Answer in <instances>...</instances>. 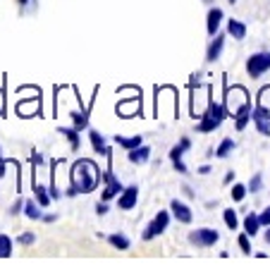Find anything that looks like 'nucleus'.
Instances as JSON below:
<instances>
[{"instance_id": "obj_41", "label": "nucleus", "mask_w": 270, "mask_h": 270, "mask_svg": "<svg viewBox=\"0 0 270 270\" xmlns=\"http://www.w3.org/2000/svg\"><path fill=\"white\" fill-rule=\"evenodd\" d=\"M232 180H234V172H227L225 174V184H232Z\"/></svg>"}, {"instance_id": "obj_23", "label": "nucleus", "mask_w": 270, "mask_h": 270, "mask_svg": "<svg viewBox=\"0 0 270 270\" xmlns=\"http://www.w3.org/2000/svg\"><path fill=\"white\" fill-rule=\"evenodd\" d=\"M222 220H225V225H227V230H239V218H237V210L234 208H225L222 210Z\"/></svg>"}, {"instance_id": "obj_12", "label": "nucleus", "mask_w": 270, "mask_h": 270, "mask_svg": "<svg viewBox=\"0 0 270 270\" xmlns=\"http://www.w3.org/2000/svg\"><path fill=\"white\" fill-rule=\"evenodd\" d=\"M88 139H91V146H94V151H96V153L106 156L108 160L112 158V156H110V148L106 146V136H103L98 130H88Z\"/></svg>"}, {"instance_id": "obj_10", "label": "nucleus", "mask_w": 270, "mask_h": 270, "mask_svg": "<svg viewBox=\"0 0 270 270\" xmlns=\"http://www.w3.org/2000/svg\"><path fill=\"white\" fill-rule=\"evenodd\" d=\"M234 130L237 132H244L248 124V120H251V100H246L244 106H239L237 110H234Z\"/></svg>"}, {"instance_id": "obj_13", "label": "nucleus", "mask_w": 270, "mask_h": 270, "mask_svg": "<svg viewBox=\"0 0 270 270\" xmlns=\"http://www.w3.org/2000/svg\"><path fill=\"white\" fill-rule=\"evenodd\" d=\"M127 158H130V162H134V165H146V162L151 160V146H144V144H141L139 148L127 151Z\"/></svg>"}, {"instance_id": "obj_36", "label": "nucleus", "mask_w": 270, "mask_h": 270, "mask_svg": "<svg viewBox=\"0 0 270 270\" xmlns=\"http://www.w3.org/2000/svg\"><path fill=\"white\" fill-rule=\"evenodd\" d=\"M180 144H182V146L186 148V151L192 148V139H189V136H182V139H180Z\"/></svg>"}, {"instance_id": "obj_15", "label": "nucleus", "mask_w": 270, "mask_h": 270, "mask_svg": "<svg viewBox=\"0 0 270 270\" xmlns=\"http://www.w3.org/2000/svg\"><path fill=\"white\" fill-rule=\"evenodd\" d=\"M220 124H222V120H218V118H213V115L204 112V115H201V122L196 124V132H201V134H208V132H216Z\"/></svg>"}, {"instance_id": "obj_25", "label": "nucleus", "mask_w": 270, "mask_h": 270, "mask_svg": "<svg viewBox=\"0 0 270 270\" xmlns=\"http://www.w3.org/2000/svg\"><path fill=\"white\" fill-rule=\"evenodd\" d=\"M70 115H72V120H74V127L79 132L88 130V110H86V112H76V110H72Z\"/></svg>"}, {"instance_id": "obj_28", "label": "nucleus", "mask_w": 270, "mask_h": 270, "mask_svg": "<svg viewBox=\"0 0 270 270\" xmlns=\"http://www.w3.org/2000/svg\"><path fill=\"white\" fill-rule=\"evenodd\" d=\"M248 194V186H244V184H234L232 189H230V196H232V201L234 204H239V201H244V196Z\"/></svg>"}, {"instance_id": "obj_45", "label": "nucleus", "mask_w": 270, "mask_h": 270, "mask_svg": "<svg viewBox=\"0 0 270 270\" xmlns=\"http://www.w3.org/2000/svg\"><path fill=\"white\" fill-rule=\"evenodd\" d=\"M204 2H208V5H210V2H213V0H204Z\"/></svg>"}, {"instance_id": "obj_8", "label": "nucleus", "mask_w": 270, "mask_h": 270, "mask_svg": "<svg viewBox=\"0 0 270 270\" xmlns=\"http://www.w3.org/2000/svg\"><path fill=\"white\" fill-rule=\"evenodd\" d=\"M251 112H256L260 118L270 120V86H263L258 91V98H256V108L251 110Z\"/></svg>"}, {"instance_id": "obj_35", "label": "nucleus", "mask_w": 270, "mask_h": 270, "mask_svg": "<svg viewBox=\"0 0 270 270\" xmlns=\"http://www.w3.org/2000/svg\"><path fill=\"white\" fill-rule=\"evenodd\" d=\"M96 213H98V216H106V213H108V201H98V204H96Z\"/></svg>"}, {"instance_id": "obj_1", "label": "nucleus", "mask_w": 270, "mask_h": 270, "mask_svg": "<svg viewBox=\"0 0 270 270\" xmlns=\"http://www.w3.org/2000/svg\"><path fill=\"white\" fill-rule=\"evenodd\" d=\"M100 182V170L94 160H76L72 165V186L76 194H91Z\"/></svg>"}, {"instance_id": "obj_5", "label": "nucleus", "mask_w": 270, "mask_h": 270, "mask_svg": "<svg viewBox=\"0 0 270 270\" xmlns=\"http://www.w3.org/2000/svg\"><path fill=\"white\" fill-rule=\"evenodd\" d=\"M103 182H106V189H103V194H100V201H110V198H115V196H120L124 192V186L120 184V180L112 174L110 168L103 172Z\"/></svg>"}, {"instance_id": "obj_33", "label": "nucleus", "mask_w": 270, "mask_h": 270, "mask_svg": "<svg viewBox=\"0 0 270 270\" xmlns=\"http://www.w3.org/2000/svg\"><path fill=\"white\" fill-rule=\"evenodd\" d=\"M32 162H34V168H41V165H46V158L38 151H32Z\"/></svg>"}, {"instance_id": "obj_21", "label": "nucleus", "mask_w": 270, "mask_h": 270, "mask_svg": "<svg viewBox=\"0 0 270 270\" xmlns=\"http://www.w3.org/2000/svg\"><path fill=\"white\" fill-rule=\"evenodd\" d=\"M34 196H36V201L44 206V208L53 201V196H50V192H48V186H44V184H38V182H34Z\"/></svg>"}, {"instance_id": "obj_6", "label": "nucleus", "mask_w": 270, "mask_h": 270, "mask_svg": "<svg viewBox=\"0 0 270 270\" xmlns=\"http://www.w3.org/2000/svg\"><path fill=\"white\" fill-rule=\"evenodd\" d=\"M139 201V186L132 184V186H124V192L118 196V208L120 210H132Z\"/></svg>"}, {"instance_id": "obj_42", "label": "nucleus", "mask_w": 270, "mask_h": 270, "mask_svg": "<svg viewBox=\"0 0 270 270\" xmlns=\"http://www.w3.org/2000/svg\"><path fill=\"white\" fill-rule=\"evenodd\" d=\"M266 242H268V244H270V227H268V230H266Z\"/></svg>"}, {"instance_id": "obj_7", "label": "nucleus", "mask_w": 270, "mask_h": 270, "mask_svg": "<svg viewBox=\"0 0 270 270\" xmlns=\"http://www.w3.org/2000/svg\"><path fill=\"white\" fill-rule=\"evenodd\" d=\"M170 210H172V216L177 218V222H182V225H189V222L194 220L192 208L186 204H182L180 198H172V201H170Z\"/></svg>"}, {"instance_id": "obj_38", "label": "nucleus", "mask_w": 270, "mask_h": 270, "mask_svg": "<svg viewBox=\"0 0 270 270\" xmlns=\"http://www.w3.org/2000/svg\"><path fill=\"white\" fill-rule=\"evenodd\" d=\"M2 110H5V96H2V88H0V115H2Z\"/></svg>"}, {"instance_id": "obj_44", "label": "nucleus", "mask_w": 270, "mask_h": 270, "mask_svg": "<svg viewBox=\"0 0 270 270\" xmlns=\"http://www.w3.org/2000/svg\"><path fill=\"white\" fill-rule=\"evenodd\" d=\"M227 2H230V5H234V2H237V0H227Z\"/></svg>"}, {"instance_id": "obj_43", "label": "nucleus", "mask_w": 270, "mask_h": 270, "mask_svg": "<svg viewBox=\"0 0 270 270\" xmlns=\"http://www.w3.org/2000/svg\"><path fill=\"white\" fill-rule=\"evenodd\" d=\"M17 2H20V5H26V2H29V0H17Z\"/></svg>"}, {"instance_id": "obj_9", "label": "nucleus", "mask_w": 270, "mask_h": 270, "mask_svg": "<svg viewBox=\"0 0 270 270\" xmlns=\"http://www.w3.org/2000/svg\"><path fill=\"white\" fill-rule=\"evenodd\" d=\"M222 17H225V12L220 10V8H210V10H208V17H206V32H208V36H210V38H213V36L218 34Z\"/></svg>"}, {"instance_id": "obj_34", "label": "nucleus", "mask_w": 270, "mask_h": 270, "mask_svg": "<svg viewBox=\"0 0 270 270\" xmlns=\"http://www.w3.org/2000/svg\"><path fill=\"white\" fill-rule=\"evenodd\" d=\"M260 225H263V227H270V206H268V208H266V210H263V213H260Z\"/></svg>"}, {"instance_id": "obj_40", "label": "nucleus", "mask_w": 270, "mask_h": 270, "mask_svg": "<svg viewBox=\"0 0 270 270\" xmlns=\"http://www.w3.org/2000/svg\"><path fill=\"white\" fill-rule=\"evenodd\" d=\"M55 220H58V216H53V213L50 216H44V222H55Z\"/></svg>"}, {"instance_id": "obj_11", "label": "nucleus", "mask_w": 270, "mask_h": 270, "mask_svg": "<svg viewBox=\"0 0 270 270\" xmlns=\"http://www.w3.org/2000/svg\"><path fill=\"white\" fill-rule=\"evenodd\" d=\"M222 48H225V36L216 34L210 46H208V50H206V62H216L218 58H220V53H222Z\"/></svg>"}, {"instance_id": "obj_20", "label": "nucleus", "mask_w": 270, "mask_h": 270, "mask_svg": "<svg viewBox=\"0 0 270 270\" xmlns=\"http://www.w3.org/2000/svg\"><path fill=\"white\" fill-rule=\"evenodd\" d=\"M41 208H44V206L38 204V201H32V198H29V201L24 204V216L29 218V220H44V210H41Z\"/></svg>"}, {"instance_id": "obj_32", "label": "nucleus", "mask_w": 270, "mask_h": 270, "mask_svg": "<svg viewBox=\"0 0 270 270\" xmlns=\"http://www.w3.org/2000/svg\"><path fill=\"white\" fill-rule=\"evenodd\" d=\"M24 204H26V201H22V198H17V201L12 204V208H10V216H20V213L24 210Z\"/></svg>"}, {"instance_id": "obj_24", "label": "nucleus", "mask_w": 270, "mask_h": 270, "mask_svg": "<svg viewBox=\"0 0 270 270\" xmlns=\"http://www.w3.org/2000/svg\"><path fill=\"white\" fill-rule=\"evenodd\" d=\"M251 120H254V124H256L258 134H263V136H270V120L260 118V115H256V112H251Z\"/></svg>"}, {"instance_id": "obj_27", "label": "nucleus", "mask_w": 270, "mask_h": 270, "mask_svg": "<svg viewBox=\"0 0 270 270\" xmlns=\"http://www.w3.org/2000/svg\"><path fill=\"white\" fill-rule=\"evenodd\" d=\"M12 256V239L8 234H0V258H10Z\"/></svg>"}, {"instance_id": "obj_31", "label": "nucleus", "mask_w": 270, "mask_h": 270, "mask_svg": "<svg viewBox=\"0 0 270 270\" xmlns=\"http://www.w3.org/2000/svg\"><path fill=\"white\" fill-rule=\"evenodd\" d=\"M34 242H36V234H34V232H22V234L17 237V244H22V246H32Z\"/></svg>"}, {"instance_id": "obj_17", "label": "nucleus", "mask_w": 270, "mask_h": 270, "mask_svg": "<svg viewBox=\"0 0 270 270\" xmlns=\"http://www.w3.org/2000/svg\"><path fill=\"white\" fill-rule=\"evenodd\" d=\"M260 218L251 210V213H246V218H244V232H246L248 237H256L258 234V230H260Z\"/></svg>"}, {"instance_id": "obj_3", "label": "nucleus", "mask_w": 270, "mask_h": 270, "mask_svg": "<svg viewBox=\"0 0 270 270\" xmlns=\"http://www.w3.org/2000/svg\"><path fill=\"white\" fill-rule=\"evenodd\" d=\"M270 70V53H254L246 58V72L251 79H258Z\"/></svg>"}, {"instance_id": "obj_30", "label": "nucleus", "mask_w": 270, "mask_h": 270, "mask_svg": "<svg viewBox=\"0 0 270 270\" xmlns=\"http://www.w3.org/2000/svg\"><path fill=\"white\" fill-rule=\"evenodd\" d=\"M237 242H239V248H242V251H244L246 256H251V242H248V234H246V232H242V234L237 237Z\"/></svg>"}, {"instance_id": "obj_37", "label": "nucleus", "mask_w": 270, "mask_h": 270, "mask_svg": "<svg viewBox=\"0 0 270 270\" xmlns=\"http://www.w3.org/2000/svg\"><path fill=\"white\" fill-rule=\"evenodd\" d=\"M210 172V165H201V168H198V174H208Z\"/></svg>"}, {"instance_id": "obj_2", "label": "nucleus", "mask_w": 270, "mask_h": 270, "mask_svg": "<svg viewBox=\"0 0 270 270\" xmlns=\"http://www.w3.org/2000/svg\"><path fill=\"white\" fill-rule=\"evenodd\" d=\"M168 225H170V213L168 210H158L156 213V218H153L151 222L146 225V230H144V242H151V239H156L158 234H162L165 230H168Z\"/></svg>"}, {"instance_id": "obj_14", "label": "nucleus", "mask_w": 270, "mask_h": 270, "mask_svg": "<svg viewBox=\"0 0 270 270\" xmlns=\"http://www.w3.org/2000/svg\"><path fill=\"white\" fill-rule=\"evenodd\" d=\"M184 151H186V148H184L182 144H177V146H172V148H170V160H172L174 170H177L180 174H186V172H189V170H186V165H184V160H182Z\"/></svg>"}, {"instance_id": "obj_19", "label": "nucleus", "mask_w": 270, "mask_h": 270, "mask_svg": "<svg viewBox=\"0 0 270 270\" xmlns=\"http://www.w3.org/2000/svg\"><path fill=\"white\" fill-rule=\"evenodd\" d=\"M227 34L234 36L237 41H244V38H246V24L239 22V20H230V22H227Z\"/></svg>"}, {"instance_id": "obj_22", "label": "nucleus", "mask_w": 270, "mask_h": 270, "mask_svg": "<svg viewBox=\"0 0 270 270\" xmlns=\"http://www.w3.org/2000/svg\"><path fill=\"white\" fill-rule=\"evenodd\" d=\"M108 244L112 248H120V251H127V248L132 246V242L127 234H120V232H115V234H110L108 237Z\"/></svg>"}, {"instance_id": "obj_16", "label": "nucleus", "mask_w": 270, "mask_h": 270, "mask_svg": "<svg viewBox=\"0 0 270 270\" xmlns=\"http://www.w3.org/2000/svg\"><path fill=\"white\" fill-rule=\"evenodd\" d=\"M60 134H62V136H65L67 141H70V148H72V151H79V146H82V136H79V134H82V132L76 130V127H60Z\"/></svg>"}, {"instance_id": "obj_39", "label": "nucleus", "mask_w": 270, "mask_h": 270, "mask_svg": "<svg viewBox=\"0 0 270 270\" xmlns=\"http://www.w3.org/2000/svg\"><path fill=\"white\" fill-rule=\"evenodd\" d=\"M182 192H184V194H186V196H189V198H194V192H192V189H189L186 184H184V186H182Z\"/></svg>"}, {"instance_id": "obj_18", "label": "nucleus", "mask_w": 270, "mask_h": 270, "mask_svg": "<svg viewBox=\"0 0 270 270\" xmlns=\"http://www.w3.org/2000/svg\"><path fill=\"white\" fill-rule=\"evenodd\" d=\"M115 144L118 146H122L124 151H132V148H139L141 144H144V136L141 134H136V136H115Z\"/></svg>"}, {"instance_id": "obj_4", "label": "nucleus", "mask_w": 270, "mask_h": 270, "mask_svg": "<svg viewBox=\"0 0 270 270\" xmlns=\"http://www.w3.org/2000/svg\"><path fill=\"white\" fill-rule=\"evenodd\" d=\"M218 239H220V234L213 227H201V230L189 232V242L196 246H213V244H218Z\"/></svg>"}, {"instance_id": "obj_26", "label": "nucleus", "mask_w": 270, "mask_h": 270, "mask_svg": "<svg viewBox=\"0 0 270 270\" xmlns=\"http://www.w3.org/2000/svg\"><path fill=\"white\" fill-rule=\"evenodd\" d=\"M232 151H234V141H232V139H222V141H220V146L216 148V158H227Z\"/></svg>"}, {"instance_id": "obj_29", "label": "nucleus", "mask_w": 270, "mask_h": 270, "mask_svg": "<svg viewBox=\"0 0 270 270\" xmlns=\"http://www.w3.org/2000/svg\"><path fill=\"white\" fill-rule=\"evenodd\" d=\"M260 184H263V174L256 172L254 177H251V182H248L246 186H248V192H251V194H256V192H260Z\"/></svg>"}]
</instances>
